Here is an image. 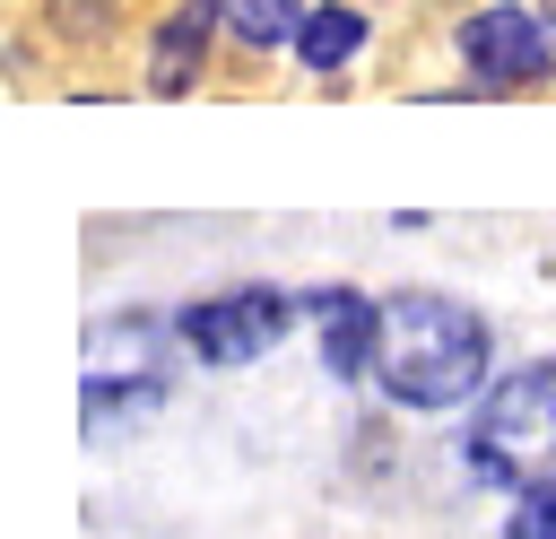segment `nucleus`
Returning a JSON list of instances; mask_svg holds the SVG:
<instances>
[{
    "label": "nucleus",
    "mask_w": 556,
    "mask_h": 539,
    "mask_svg": "<svg viewBox=\"0 0 556 539\" xmlns=\"http://www.w3.org/2000/svg\"><path fill=\"white\" fill-rule=\"evenodd\" d=\"M374 374L400 409H452L486 383V322L452 296H382V348H374Z\"/></svg>",
    "instance_id": "nucleus-1"
},
{
    "label": "nucleus",
    "mask_w": 556,
    "mask_h": 539,
    "mask_svg": "<svg viewBox=\"0 0 556 539\" xmlns=\"http://www.w3.org/2000/svg\"><path fill=\"white\" fill-rule=\"evenodd\" d=\"M469 469L513 496L556 487V365H521V374L486 383L478 426H469Z\"/></svg>",
    "instance_id": "nucleus-2"
},
{
    "label": "nucleus",
    "mask_w": 556,
    "mask_h": 539,
    "mask_svg": "<svg viewBox=\"0 0 556 539\" xmlns=\"http://www.w3.org/2000/svg\"><path fill=\"white\" fill-rule=\"evenodd\" d=\"M295 313L304 304L278 296V287H235V296H208V304L182 313V348L200 365H252V356H269L295 330Z\"/></svg>",
    "instance_id": "nucleus-3"
},
{
    "label": "nucleus",
    "mask_w": 556,
    "mask_h": 539,
    "mask_svg": "<svg viewBox=\"0 0 556 539\" xmlns=\"http://www.w3.org/2000/svg\"><path fill=\"white\" fill-rule=\"evenodd\" d=\"M460 61H469V78L478 87H539L547 78V26L530 17V9H478V17H460Z\"/></svg>",
    "instance_id": "nucleus-4"
},
{
    "label": "nucleus",
    "mask_w": 556,
    "mask_h": 539,
    "mask_svg": "<svg viewBox=\"0 0 556 539\" xmlns=\"http://www.w3.org/2000/svg\"><path fill=\"white\" fill-rule=\"evenodd\" d=\"M304 313L321 322V365L356 383V374L374 365V348H382V304H365V296H339V287H330V296H304Z\"/></svg>",
    "instance_id": "nucleus-5"
},
{
    "label": "nucleus",
    "mask_w": 556,
    "mask_h": 539,
    "mask_svg": "<svg viewBox=\"0 0 556 539\" xmlns=\"http://www.w3.org/2000/svg\"><path fill=\"white\" fill-rule=\"evenodd\" d=\"M217 17H226L217 0H191V9H174V17L156 26V52H148V87H156V96H182V87H191V70H200Z\"/></svg>",
    "instance_id": "nucleus-6"
},
{
    "label": "nucleus",
    "mask_w": 556,
    "mask_h": 539,
    "mask_svg": "<svg viewBox=\"0 0 556 539\" xmlns=\"http://www.w3.org/2000/svg\"><path fill=\"white\" fill-rule=\"evenodd\" d=\"M217 9H226V26H235L243 43H295L304 17H313L304 0H217Z\"/></svg>",
    "instance_id": "nucleus-7"
},
{
    "label": "nucleus",
    "mask_w": 556,
    "mask_h": 539,
    "mask_svg": "<svg viewBox=\"0 0 556 539\" xmlns=\"http://www.w3.org/2000/svg\"><path fill=\"white\" fill-rule=\"evenodd\" d=\"M356 43H365V17H356V9H313L304 35H295V52H304L313 70H339Z\"/></svg>",
    "instance_id": "nucleus-8"
},
{
    "label": "nucleus",
    "mask_w": 556,
    "mask_h": 539,
    "mask_svg": "<svg viewBox=\"0 0 556 539\" xmlns=\"http://www.w3.org/2000/svg\"><path fill=\"white\" fill-rule=\"evenodd\" d=\"M521 539H556V487H539V496L521 504Z\"/></svg>",
    "instance_id": "nucleus-9"
},
{
    "label": "nucleus",
    "mask_w": 556,
    "mask_h": 539,
    "mask_svg": "<svg viewBox=\"0 0 556 539\" xmlns=\"http://www.w3.org/2000/svg\"><path fill=\"white\" fill-rule=\"evenodd\" d=\"M547 9H556V0H547Z\"/></svg>",
    "instance_id": "nucleus-10"
}]
</instances>
